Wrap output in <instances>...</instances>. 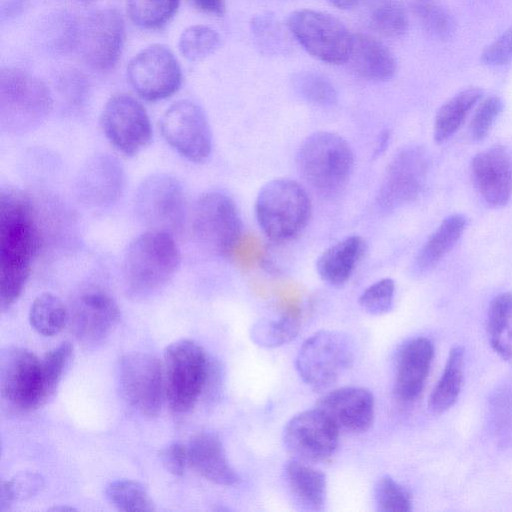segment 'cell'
Segmentation results:
<instances>
[{"label":"cell","mask_w":512,"mask_h":512,"mask_svg":"<svg viewBox=\"0 0 512 512\" xmlns=\"http://www.w3.org/2000/svg\"><path fill=\"white\" fill-rule=\"evenodd\" d=\"M471 174L475 187L491 207L507 205L512 195V152L494 145L474 156Z\"/></svg>","instance_id":"19"},{"label":"cell","mask_w":512,"mask_h":512,"mask_svg":"<svg viewBox=\"0 0 512 512\" xmlns=\"http://www.w3.org/2000/svg\"><path fill=\"white\" fill-rule=\"evenodd\" d=\"M119 382L126 401L143 416L156 417L165 396L163 364L148 353L124 355L119 364Z\"/></svg>","instance_id":"12"},{"label":"cell","mask_w":512,"mask_h":512,"mask_svg":"<svg viewBox=\"0 0 512 512\" xmlns=\"http://www.w3.org/2000/svg\"><path fill=\"white\" fill-rule=\"evenodd\" d=\"M464 349L454 346L446 361L441 378L435 385L428 400L433 413L447 411L458 399L463 383Z\"/></svg>","instance_id":"31"},{"label":"cell","mask_w":512,"mask_h":512,"mask_svg":"<svg viewBox=\"0 0 512 512\" xmlns=\"http://www.w3.org/2000/svg\"><path fill=\"white\" fill-rule=\"evenodd\" d=\"M391 133L389 130L382 131L381 134H379V138L376 142L375 150H374V157H379L382 155L385 150L387 149L389 142H390Z\"/></svg>","instance_id":"50"},{"label":"cell","mask_w":512,"mask_h":512,"mask_svg":"<svg viewBox=\"0 0 512 512\" xmlns=\"http://www.w3.org/2000/svg\"><path fill=\"white\" fill-rule=\"evenodd\" d=\"M193 3L205 13L221 16L225 11L224 0H193Z\"/></svg>","instance_id":"48"},{"label":"cell","mask_w":512,"mask_h":512,"mask_svg":"<svg viewBox=\"0 0 512 512\" xmlns=\"http://www.w3.org/2000/svg\"><path fill=\"white\" fill-rule=\"evenodd\" d=\"M467 226L462 214L446 217L429 236L415 258V267L425 272L434 268L455 246Z\"/></svg>","instance_id":"29"},{"label":"cell","mask_w":512,"mask_h":512,"mask_svg":"<svg viewBox=\"0 0 512 512\" xmlns=\"http://www.w3.org/2000/svg\"><path fill=\"white\" fill-rule=\"evenodd\" d=\"M0 387L2 398L17 411L44 405L41 359L25 348H7L0 358Z\"/></svg>","instance_id":"13"},{"label":"cell","mask_w":512,"mask_h":512,"mask_svg":"<svg viewBox=\"0 0 512 512\" xmlns=\"http://www.w3.org/2000/svg\"><path fill=\"white\" fill-rule=\"evenodd\" d=\"M160 460L168 472L182 476L189 464L187 446L171 443L160 451Z\"/></svg>","instance_id":"47"},{"label":"cell","mask_w":512,"mask_h":512,"mask_svg":"<svg viewBox=\"0 0 512 512\" xmlns=\"http://www.w3.org/2000/svg\"><path fill=\"white\" fill-rule=\"evenodd\" d=\"M243 224L235 202L221 192H207L195 203L192 231L200 246L215 255L229 254L239 243Z\"/></svg>","instance_id":"8"},{"label":"cell","mask_w":512,"mask_h":512,"mask_svg":"<svg viewBox=\"0 0 512 512\" xmlns=\"http://www.w3.org/2000/svg\"><path fill=\"white\" fill-rule=\"evenodd\" d=\"M68 320L63 302L52 293L38 295L31 304L29 322L32 328L43 336L58 334Z\"/></svg>","instance_id":"33"},{"label":"cell","mask_w":512,"mask_h":512,"mask_svg":"<svg viewBox=\"0 0 512 512\" xmlns=\"http://www.w3.org/2000/svg\"><path fill=\"white\" fill-rule=\"evenodd\" d=\"M124 34V21L118 10L102 8L78 25L75 47L90 67L108 71L120 58Z\"/></svg>","instance_id":"14"},{"label":"cell","mask_w":512,"mask_h":512,"mask_svg":"<svg viewBox=\"0 0 512 512\" xmlns=\"http://www.w3.org/2000/svg\"><path fill=\"white\" fill-rule=\"evenodd\" d=\"M73 345L64 341L49 350L41 359L43 397L45 403L56 392L62 377L73 359Z\"/></svg>","instance_id":"38"},{"label":"cell","mask_w":512,"mask_h":512,"mask_svg":"<svg viewBox=\"0 0 512 512\" xmlns=\"http://www.w3.org/2000/svg\"><path fill=\"white\" fill-rule=\"evenodd\" d=\"M52 108L48 87L37 77L19 68L0 72V125L12 134L36 129Z\"/></svg>","instance_id":"5"},{"label":"cell","mask_w":512,"mask_h":512,"mask_svg":"<svg viewBox=\"0 0 512 512\" xmlns=\"http://www.w3.org/2000/svg\"><path fill=\"white\" fill-rule=\"evenodd\" d=\"M26 0H1L2 20L14 17L19 14L25 6Z\"/></svg>","instance_id":"49"},{"label":"cell","mask_w":512,"mask_h":512,"mask_svg":"<svg viewBox=\"0 0 512 512\" xmlns=\"http://www.w3.org/2000/svg\"><path fill=\"white\" fill-rule=\"evenodd\" d=\"M356 7L365 25L389 38L402 36L408 28V15L399 0H358Z\"/></svg>","instance_id":"28"},{"label":"cell","mask_w":512,"mask_h":512,"mask_svg":"<svg viewBox=\"0 0 512 512\" xmlns=\"http://www.w3.org/2000/svg\"><path fill=\"white\" fill-rule=\"evenodd\" d=\"M490 345L503 359L512 358V292H504L490 303L487 318Z\"/></svg>","instance_id":"32"},{"label":"cell","mask_w":512,"mask_h":512,"mask_svg":"<svg viewBox=\"0 0 512 512\" xmlns=\"http://www.w3.org/2000/svg\"><path fill=\"white\" fill-rule=\"evenodd\" d=\"M178 5L179 0H127V12L135 25L157 29L172 18Z\"/></svg>","instance_id":"36"},{"label":"cell","mask_w":512,"mask_h":512,"mask_svg":"<svg viewBox=\"0 0 512 512\" xmlns=\"http://www.w3.org/2000/svg\"><path fill=\"white\" fill-rule=\"evenodd\" d=\"M125 174L121 163L108 154H97L82 166L76 179V193L81 202L105 207L122 195Z\"/></svg>","instance_id":"20"},{"label":"cell","mask_w":512,"mask_h":512,"mask_svg":"<svg viewBox=\"0 0 512 512\" xmlns=\"http://www.w3.org/2000/svg\"><path fill=\"white\" fill-rule=\"evenodd\" d=\"M109 502L117 509L126 512H150L154 503L145 487L137 481L120 479L110 482L105 488Z\"/></svg>","instance_id":"35"},{"label":"cell","mask_w":512,"mask_h":512,"mask_svg":"<svg viewBox=\"0 0 512 512\" xmlns=\"http://www.w3.org/2000/svg\"><path fill=\"white\" fill-rule=\"evenodd\" d=\"M254 211L259 228L271 241L296 238L309 222L312 206L305 188L295 180L276 178L259 190Z\"/></svg>","instance_id":"3"},{"label":"cell","mask_w":512,"mask_h":512,"mask_svg":"<svg viewBox=\"0 0 512 512\" xmlns=\"http://www.w3.org/2000/svg\"><path fill=\"white\" fill-rule=\"evenodd\" d=\"M417 1H430V0H417Z\"/></svg>","instance_id":"53"},{"label":"cell","mask_w":512,"mask_h":512,"mask_svg":"<svg viewBox=\"0 0 512 512\" xmlns=\"http://www.w3.org/2000/svg\"><path fill=\"white\" fill-rule=\"evenodd\" d=\"M287 28L313 57L329 64L347 62L352 33L333 15L311 9L297 10L289 15Z\"/></svg>","instance_id":"9"},{"label":"cell","mask_w":512,"mask_h":512,"mask_svg":"<svg viewBox=\"0 0 512 512\" xmlns=\"http://www.w3.org/2000/svg\"><path fill=\"white\" fill-rule=\"evenodd\" d=\"M347 62L361 78L370 81H387L396 72V59L381 41L368 34H352Z\"/></svg>","instance_id":"25"},{"label":"cell","mask_w":512,"mask_h":512,"mask_svg":"<svg viewBox=\"0 0 512 512\" xmlns=\"http://www.w3.org/2000/svg\"><path fill=\"white\" fill-rule=\"evenodd\" d=\"M292 85L296 93L305 101L319 107H331L337 102V92L325 76L302 71L294 74Z\"/></svg>","instance_id":"37"},{"label":"cell","mask_w":512,"mask_h":512,"mask_svg":"<svg viewBox=\"0 0 512 512\" xmlns=\"http://www.w3.org/2000/svg\"><path fill=\"white\" fill-rule=\"evenodd\" d=\"M434 356L432 342L415 337L400 348L395 374V393L405 402L415 400L423 390Z\"/></svg>","instance_id":"23"},{"label":"cell","mask_w":512,"mask_h":512,"mask_svg":"<svg viewBox=\"0 0 512 512\" xmlns=\"http://www.w3.org/2000/svg\"><path fill=\"white\" fill-rule=\"evenodd\" d=\"M304 180L318 193L333 195L347 184L354 165L348 142L334 132L318 131L307 136L296 154Z\"/></svg>","instance_id":"4"},{"label":"cell","mask_w":512,"mask_h":512,"mask_svg":"<svg viewBox=\"0 0 512 512\" xmlns=\"http://www.w3.org/2000/svg\"><path fill=\"white\" fill-rule=\"evenodd\" d=\"M374 502L379 512H409L412 510L410 492L392 477L385 475L374 486Z\"/></svg>","instance_id":"42"},{"label":"cell","mask_w":512,"mask_h":512,"mask_svg":"<svg viewBox=\"0 0 512 512\" xmlns=\"http://www.w3.org/2000/svg\"><path fill=\"white\" fill-rule=\"evenodd\" d=\"M317 408L338 427L354 433L367 431L374 421L375 400L364 387H342L321 397Z\"/></svg>","instance_id":"21"},{"label":"cell","mask_w":512,"mask_h":512,"mask_svg":"<svg viewBox=\"0 0 512 512\" xmlns=\"http://www.w3.org/2000/svg\"><path fill=\"white\" fill-rule=\"evenodd\" d=\"M482 95L480 88L469 87L455 94L439 108L434 121V141L437 144L444 143L458 131Z\"/></svg>","instance_id":"30"},{"label":"cell","mask_w":512,"mask_h":512,"mask_svg":"<svg viewBox=\"0 0 512 512\" xmlns=\"http://www.w3.org/2000/svg\"><path fill=\"white\" fill-rule=\"evenodd\" d=\"M354 362V348L348 335L336 330H320L299 348L295 367L302 381L314 391L334 385Z\"/></svg>","instance_id":"7"},{"label":"cell","mask_w":512,"mask_h":512,"mask_svg":"<svg viewBox=\"0 0 512 512\" xmlns=\"http://www.w3.org/2000/svg\"><path fill=\"white\" fill-rule=\"evenodd\" d=\"M82 1H89V0H82Z\"/></svg>","instance_id":"54"},{"label":"cell","mask_w":512,"mask_h":512,"mask_svg":"<svg viewBox=\"0 0 512 512\" xmlns=\"http://www.w3.org/2000/svg\"><path fill=\"white\" fill-rule=\"evenodd\" d=\"M365 241L357 235L348 236L325 249L316 260L319 277L335 287L344 285L365 253Z\"/></svg>","instance_id":"26"},{"label":"cell","mask_w":512,"mask_h":512,"mask_svg":"<svg viewBox=\"0 0 512 512\" xmlns=\"http://www.w3.org/2000/svg\"><path fill=\"white\" fill-rule=\"evenodd\" d=\"M220 45V36L212 28L194 25L185 29L179 38V50L190 61H199L212 54Z\"/></svg>","instance_id":"40"},{"label":"cell","mask_w":512,"mask_h":512,"mask_svg":"<svg viewBox=\"0 0 512 512\" xmlns=\"http://www.w3.org/2000/svg\"><path fill=\"white\" fill-rule=\"evenodd\" d=\"M284 476L293 500L304 510L321 511L325 505L327 482L325 474L296 459L284 466Z\"/></svg>","instance_id":"27"},{"label":"cell","mask_w":512,"mask_h":512,"mask_svg":"<svg viewBox=\"0 0 512 512\" xmlns=\"http://www.w3.org/2000/svg\"><path fill=\"white\" fill-rule=\"evenodd\" d=\"M332 5L340 9H348L355 7L358 0H327Z\"/></svg>","instance_id":"51"},{"label":"cell","mask_w":512,"mask_h":512,"mask_svg":"<svg viewBox=\"0 0 512 512\" xmlns=\"http://www.w3.org/2000/svg\"><path fill=\"white\" fill-rule=\"evenodd\" d=\"M127 78L133 89L147 101L170 97L180 87L182 74L173 53L165 46L151 45L127 66Z\"/></svg>","instance_id":"17"},{"label":"cell","mask_w":512,"mask_h":512,"mask_svg":"<svg viewBox=\"0 0 512 512\" xmlns=\"http://www.w3.org/2000/svg\"><path fill=\"white\" fill-rule=\"evenodd\" d=\"M338 441V427L317 407L294 415L283 430V443L293 459L309 464L328 460Z\"/></svg>","instance_id":"15"},{"label":"cell","mask_w":512,"mask_h":512,"mask_svg":"<svg viewBox=\"0 0 512 512\" xmlns=\"http://www.w3.org/2000/svg\"><path fill=\"white\" fill-rule=\"evenodd\" d=\"M120 311L108 294L92 290L76 300L71 325L76 338L83 344L102 342L119 321Z\"/></svg>","instance_id":"22"},{"label":"cell","mask_w":512,"mask_h":512,"mask_svg":"<svg viewBox=\"0 0 512 512\" xmlns=\"http://www.w3.org/2000/svg\"><path fill=\"white\" fill-rule=\"evenodd\" d=\"M44 486L43 477L36 472L18 473L0 484V511L5 512L14 502L23 501L37 495Z\"/></svg>","instance_id":"41"},{"label":"cell","mask_w":512,"mask_h":512,"mask_svg":"<svg viewBox=\"0 0 512 512\" xmlns=\"http://www.w3.org/2000/svg\"><path fill=\"white\" fill-rule=\"evenodd\" d=\"M300 331L296 315L285 314L278 319H262L250 330L251 340L263 348H277L295 339Z\"/></svg>","instance_id":"34"},{"label":"cell","mask_w":512,"mask_h":512,"mask_svg":"<svg viewBox=\"0 0 512 512\" xmlns=\"http://www.w3.org/2000/svg\"><path fill=\"white\" fill-rule=\"evenodd\" d=\"M251 32L257 47L265 54H283L289 48L287 35L273 15L254 16Z\"/></svg>","instance_id":"39"},{"label":"cell","mask_w":512,"mask_h":512,"mask_svg":"<svg viewBox=\"0 0 512 512\" xmlns=\"http://www.w3.org/2000/svg\"><path fill=\"white\" fill-rule=\"evenodd\" d=\"M412 10L422 27L431 35L446 40L453 34L454 19L443 7L430 1H417Z\"/></svg>","instance_id":"43"},{"label":"cell","mask_w":512,"mask_h":512,"mask_svg":"<svg viewBox=\"0 0 512 512\" xmlns=\"http://www.w3.org/2000/svg\"><path fill=\"white\" fill-rule=\"evenodd\" d=\"M481 62L487 66H501L512 62V26L484 49Z\"/></svg>","instance_id":"46"},{"label":"cell","mask_w":512,"mask_h":512,"mask_svg":"<svg viewBox=\"0 0 512 512\" xmlns=\"http://www.w3.org/2000/svg\"><path fill=\"white\" fill-rule=\"evenodd\" d=\"M135 212L148 230L173 235L182 228L186 199L180 182L168 174H153L138 187Z\"/></svg>","instance_id":"10"},{"label":"cell","mask_w":512,"mask_h":512,"mask_svg":"<svg viewBox=\"0 0 512 512\" xmlns=\"http://www.w3.org/2000/svg\"><path fill=\"white\" fill-rule=\"evenodd\" d=\"M160 128L166 142L187 160L202 163L210 156V125L205 112L195 102L173 103L163 114Z\"/></svg>","instance_id":"11"},{"label":"cell","mask_w":512,"mask_h":512,"mask_svg":"<svg viewBox=\"0 0 512 512\" xmlns=\"http://www.w3.org/2000/svg\"><path fill=\"white\" fill-rule=\"evenodd\" d=\"M122 264L128 296L145 299L173 278L180 264V251L173 235L148 230L131 241Z\"/></svg>","instance_id":"2"},{"label":"cell","mask_w":512,"mask_h":512,"mask_svg":"<svg viewBox=\"0 0 512 512\" xmlns=\"http://www.w3.org/2000/svg\"><path fill=\"white\" fill-rule=\"evenodd\" d=\"M49 510H52V511H72V510H74V508L68 507V506H55V507L50 508Z\"/></svg>","instance_id":"52"},{"label":"cell","mask_w":512,"mask_h":512,"mask_svg":"<svg viewBox=\"0 0 512 512\" xmlns=\"http://www.w3.org/2000/svg\"><path fill=\"white\" fill-rule=\"evenodd\" d=\"M394 294V281L391 278H383L371 284L362 292L359 297V305L370 315H383L391 310Z\"/></svg>","instance_id":"44"},{"label":"cell","mask_w":512,"mask_h":512,"mask_svg":"<svg viewBox=\"0 0 512 512\" xmlns=\"http://www.w3.org/2000/svg\"><path fill=\"white\" fill-rule=\"evenodd\" d=\"M210 363L204 349L196 342L181 339L164 351L163 372L165 397L171 410H191L210 377Z\"/></svg>","instance_id":"6"},{"label":"cell","mask_w":512,"mask_h":512,"mask_svg":"<svg viewBox=\"0 0 512 512\" xmlns=\"http://www.w3.org/2000/svg\"><path fill=\"white\" fill-rule=\"evenodd\" d=\"M189 464L205 479L221 485L234 486L239 477L230 465L219 436L202 431L190 439L188 446Z\"/></svg>","instance_id":"24"},{"label":"cell","mask_w":512,"mask_h":512,"mask_svg":"<svg viewBox=\"0 0 512 512\" xmlns=\"http://www.w3.org/2000/svg\"><path fill=\"white\" fill-rule=\"evenodd\" d=\"M502 110L503 102L498 96H490L482 101L469 126L471 138L475 141L486 138Z\"/></svg>","instance_id":"45"},{"label":"cell","mask_w":512,"mask_h":512,"mask_svg":"<svg viewBox=\"0 0 512 512\" xmlns=\"http://www.w3.org/2000/svg\"><path fill=\"white\" fill-rule=\"evenodd\" d=\"M40 248L30 198L14 187L0 190V304L6 310L21 295Z\"/></svg>","instance_id":"1"},{"label":"cell","mask_w":512,"mask_h":512,"mask_svg":"<svg viewBox=\"0 0 512 512\" xmlns=\"http://www.w3.org/2000/svg\"><path fill=\"white\" fill-rule=\"evenodd\" d=\"M428 171L422 147L400 150L388 164L377 194L379 207L388 212L414 201L421 193Z\"/></svg>","instance_id":"18"},{"label":"cell","mask_w":512,"mask_h":512,"mask_svg":"<svg viewBox=\"0 0 512 512\" xmlns=\"http://www.w3.org/2000/svg\"><path fill=\"white\" fill-rule=\"evenodd\" d=\"M100 124L111 145L126 156L138 154L151 141L147 111L130 95L111 97L103 107Z\"/></svg>","instance_id":"16"}]
</instances>
